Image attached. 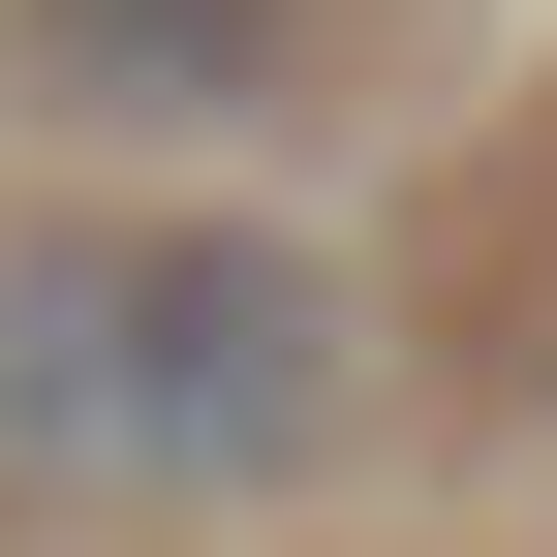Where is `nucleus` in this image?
<instances>
[{
  "label": "nucleus",
  "instance_id": "obj_2",
  "mask_svg": "<svg viewBox=\"0 0 557 557\" xmlns=\"http://www.w3.org/2000/svg\"><path fill=\"white\" fill-rule=\"evenodd\" d=\"M0 94L32 124H278V0H32Z\"/></svg>",
  "mask_w": 557,
  "mask_h": 557
},
{
  "label": "nucleus",
  "instance_id": "obj_1",
  "mask_svg": "<svg viewBox=\"0 0 557 557\" xmlns=\"http://www.w3.org/2000/svg\"><path fill=\"white\" fill-rule=\"evenodd\" d=\"M341 434V278L248 218H0V465L32 496H278Z\"/></svg>",
  "mask_w": 557,
  "mask_h": 557
}]
</instances>
